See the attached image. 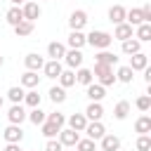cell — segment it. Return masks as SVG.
<instances>
[{
    "instance_id": "d590c367",
    "label": "cell",
    "mask_w": 151,
    "mask_h": 151,
    "mask_svg": "<svg viewBox=\"0 0 151 151\" xmlns=\"http://www.w3.org/2000/svg\"><path fill=\"white\" fill-rule=\"evenodd\" d=\"M40 127H42V134H45L47 139H52V137H57V134H59V130H61L59 125H54V123H50V120H45V123H42Z\"/></svg>"
},
{
    "instance_id": "7c38bea8",
    "label": "cell",
    "mask_w": 151,
    "mask_h": 151,
    "mask_svg": "<svg viewBox=\"0 0 151 151\" xmlns=\"http://www.w3.org/2000/svg\"><path fill=\"white\" fill-rule=\"evenodd\" d=\"M64 71V66H61V61L59 59H50V61H45V66H42V73H45V78H59V73Z\"/></svg>"
},
{
    "instance_id": "277c9868",
    "label": "cell",
    "mask_w": 151,
    "mask_h": 151,
    "mask_svg": "<svg viewBox=\"0 0 151 151\" xmlns=\"http://www.w3.org/2000/svg\"><path fill=\"white\" fill-rule=\"evenodd\" d=\"M21 12H24V19H26V21H33V24H35V19L42 14V9H40V5H38L35 0H26L24 7H21Z\"/></svg>"
},
{
    "instance_id": "e575fe53",
    "label": "cell",
    "mask_w": 151,
    "mask_h": 151,
    "mask_svg": "<svg viewBox=\"0 0 151 151\" xmlns=\"http://www.w3.org/2000/svg\"><path fill=\"white\" fill-rule=\"evenodd\" d=\"M132 78H134V71L130 66H120L116 71V80H120V83H132Z\"/></svg>"
},
{
    "instance_id": "ffe728a7",
    "label": "cell",
    "mask_w": 151,
    "mask_h": 151,
    "mask_svg": "<svg viewBox=\"0 0 151 151\" xmlns=\"http://www.w3.org/2000/svg\"><path fill=\"white\" fill-rule=\"evenodd\" d=\"M68 47L71 50H83L85 47V33L83 31H71L68 33Z\"/></svg>"
},
{
    "instance_id": "603a6c76",
    "label": "cell",
    "mask_w": 151,
    "mask_h": 151,
    "mask_svg": "<svg viewBox=\"0 0 151 151\" xmlns=\"http://www.w3.org/2000/svg\"><path fill=\"white\" fill-rule=\"evenodd\" d=\"M99 142H101V151H118L120 149V139L116 134H104Z\"/></svg>"
},
{
    "instance_id": "d6986e66",
    "label": "cell",
    "mask_w": 151,
    "mask_h": 151,
    "mask_svg": "<svg viewBox=\"0 0 151 151\" xmlns=\"http://www.w3.org/2000/svg\"><path fill=\"white\" fill-rule=\"evenodd\" d=\"M38 85H40V76H38V71H26V73L21 76V87L35 90Z\"/></svg>"
},
{
    "instance_id": "f35d334b",
    "label": "cell",
    "mask_w": 151,
    "mask_h": 151,
    "mask_svg": "<svg viewBox=\"0 0 151 151\" xmlns=\"http://www.w3.org/2000/svg\"><path fill=\"white\" fill-rule=\"evenodd\" d=\"M134 106H137V109H139L142 113H146V111L151 109V97H149V94H142V97H137Z\"/></svg>"
},
{
    "instance_id": "30bf717a",
    "label": "cell",
    "mask_w": 151,
    "mask_h": 151,
    "mask_svg": "<svg viewBox=\"0 0 151 151\" xmlns=\"http://www.w3.org/2000/svg\"><path fill=\"white\" fill-rule=\"evenodd\" d=\"M24 64H26V71H42L45 66V59L38 54V52H31L24 57Z\"/></svg>"
},
{
    "instance_id": "f6af8a7d",
    "label": "cell",
    "mask_w": 151,
    "mask_h": 151,
    "mask_svg": "<svg viewBox=\"0 0 151 151\" xmlns=\"http://www.w3.org/2000/svg\"><path fill=\"white\" fill-rule=\"evenodd\" d=\"M144 80H146V83H149V85H151V68H149V66H146V68H144Z\"/></svg>"
},
{
    "instance_id": "836d02e7",
    "label": "cell",
    "mask_w": 151,
    "mask_h": 151,
    "mask_svg": "<svg viewBox=\"0 0 151 151\" xmlns=\"http://www.w3.org/2000/svg\"><path fill=\"white\" fill-rule=\"evenodd\" d=\"M92 80H94V76H92L90 68H83V66H80V68L76 71V83H80V85H90Z\"/></svg>"
},
{
    "instance_id": "484cf974",
    "label": "cell",
    "mask_w": 151,
    "mask_h": 151,
    "mask_svg": "<svg viewBox=\"0 0 151 151\" xmlns=\"http://www.w3.org/2000/svg\"><path fill=\"white\" fill-rule=\"evenodd\" d=\"M125 21H127L130 26H139V24H144L142 9H139V7H132V9H127V12H125Z\"/></svg>"
},
{
    "instance_id": "d6a6232c",
    "label": "cell",
    "mask_w": 151,
    "mask_h": 151,
    "mask_svg": "<svg viewBox=\"0 0 151 151\" xmlns=\"http://www.w3.org/2000/svg\"><path fill=\"white\" fill-rule=\"evenodd\" d=\"M24 94H26V92H24L21 85H14V87L7 90V99H9L12 104H21V101H24Z\"/></svg>"
},
{
    "instance_id": "d4e9b609",
    "label": "cell",
    "mask_w": 151,
    "mask_h": 151,
    "mask_svg": "<svg viewBox=\"0 0 151 151\" xmlns=\"http://www.w3.org/2000/svg\"><path fill=\"white\" fill-rule=\"evenodd\" d=\"M125 7L123 5H113L111 9H109V21H113V24H123L125 21Z\"/></svg>"
},
{
    "instance_id": "f1b7e54d",
    "label": "cell",
    "mask_w": 151,
    "mask_h": 151,
    "mask_svg": "<svg viewBox=\"0 0 151 151\" xmlns=\"http://www.w3.org/2000/svg\"><path fill=\"white\" fill-rule=\"evenodd\" d=\"M134 132H139V134H149V132H151V118H149L146 113L134 120Z\"/></svg>"
},
{
    "instance_id": "4fadbf2b",
    "label": "cell",
    "mask_w": 151,
    "mask_h": 151,
    "mask_svg": "<svg viewBox=\"0 0 151 151\" xmlns=\"http://www.w3.org/2000/svg\"><path fill=\"white\" fill-rule=\"evenodd\" d=\"M7 120L14 123V125H21V123L26 120V111H24V106H21V104H12V109L7 111Z\"/></svg>"
},
{
    "instance_id": "9a60e30c",
    "label": "cell",
    "mask_w": 151,
    "mask_h": 151,
    "mask_svg": "<svg viewBox=\"0 0 151 151\" xmlns=\"http://www.w3.org/2000/svg\"><path fill=\"white\" fill-rule=\"evenodd\" d=\"M57 137H59L61 146H76V142L80 139V134H78L76 130H71V127H68V130H59V134H57Z\"/></svg>"
},
{
    "instance_id": "1f68e13d",
    "label": "cell",
    "mask_w": 151,
    "mask_h": 151,
    "mask_svg": "<svg viewBox=\"0 0 151 151\" xmlns=\"http://www.w3.org/2000/svg\"><path fill=\"white\" fill-rule=\"evenodd\" d=\"M26 118H28L33 125H42V123H45V118H47V113H45L40 106H35V109H31V111L26 113Z\"/></svg>"
},
{
    "instance_id": "8fae6325",
    "label": "cell",
    "mask_w": 151,
    "mask_h": 151,
    "mask_svg": "<svg viewBox=\"0 0 151 151\" xmlns=\"http://www.w3.org/2000/svg\"><path fill=\"white\" fill-rule=\"evenodd\" d=\"M132 71H144L146 66H149V57L144 54V52H134V54H130V64H127Z\"/></svg>"
},
{
    "instance_id": "5b68a950",
    "label": "cell",
    "mask_w": 151,
    "mask_h": 151,
    "mask_svg": "<svg viewBox=\"0 0 151 151\" xmlns=\"http://www.w3.org/2000/svg\"><path fill=\"white\" fill-rule=\"evenodd\" d=\"M85 24H87V12H85V9H76V12H71V17H68V26H71V31H83Z\"/></svg>"
},
{
    "instance_id": "3957f363",
    "label": "cell",
    "mask_w": 151,
    "mask_h": 151,
    "mask_svg": "<svg viewBox=\"0 0 151 151\" xmlns=\"http://www.w3.org/2000/svg\"><path fill=\"white\" fill-rule=\"evenodd\" d=\"M2 137H5L7 144H19V142L24 139V130H21V125L9 123V125L5 127V132H2Z\"/></svg>"
},
{
    "instance_id": "8992f818",
    "label": "cell",
    "mask_w": 151,
    "mask_h": 151,
    "mask_svg": "<svg viewBox=\"0 0 151 151\" xmlns=\"http://www.w3.org/2000/svg\"><path fill=\"white\" fill-rule=\"evenodd\" d=\"M90 139H101L104 134H106V130H104V125H101V120H87V125H85V130H83Z\"/></svg>"
},
{
    "instance_id": "cb8c5ba5",
    "label": "cell",
    "mask_w": 151,
    "mask_h": 151,
    "mask_svg": "<svg viewBox=\"0 0 151 151\" xmlns=\"http://www.w3.org/2000/svg\"><path fill=\"white\" fill-rule=\"evenodd\" d=\"M12 28H14L17 38H26V35H31V33H33L35 24H33V21H26V19H24V21H19V24H17V26H12Z\"/></svg>"
},
{
    "instance_id": "2e32d148",
    "label": "cell",
    "mask_w": 151,
    "mask_h": 151,
    "mask_svg": "<svg viewBox=\"0 0 151 151\" xmlns=\"http://www.w3.org/2000/svg\"><path fill=\"white\" fill-rule=\"evenodd\" d=\"M5 21H7L9 26H17L19 21H24V12H21V7H19V5H12V7L7 9V14H5Z\"/></svg>"
},
{
    "instance_id": "4dcf8cb0",
    "label": "cell",
    "mask_w": 151,
    "mask_h": 151,
    "mask_svg": "<svg viewBox=\"0 0 151 151\" xmlns=\"http://www.w3.org/2000/svg\"><path fill=\"white\" fill-rule=\"evenodd\" d=\"M50 99H52V104H64L66 101V87H61V85L50 87Z\"/></svg>"
},
{
    "instance_id": "e0dca14e",
    "label": "cell",
    "mask_w": 151,
    "mask_h": 151,
    "mask_svg": "<svg viewBox=\"0 0 151 151\" xmlns=\"http://www.w3.org/2000/svg\"><path fill=\"white\" fill-rule=\"evenodd\" d=\"M64 54H66V45H64V42H57V40H54V42L47 45V57H50V59H59V61H61Z\"/></svg>"
},
{
    "instance_id": "c3c4849f",
    "label": "cell",
    "mask_w": 151,
    "mask_h": 151,
    "mask_svg": "<svg viewBox=\"0 0 151 151\" xmlns=\"http://www.w3.org/2000/svg\"><path fill=\"white\" fill-rule=\"evenodd\" d=\"M0 109H2V97H0Z\"/></svg>"
},
{
    "instance_id": "ba28073f",
    "label": "cell",
    "mask_w": 151,
    "mask_h": 151,
    "mask_svg": "<svg viewBox=\"0 0 151 151\" xmlns=\"http://www.w3.org/2000/svg\"><path fill=\"white\" fill-rule=\"evenodd\" d=\"M83 59H85V57H83V52H80V50H66V54H64L66 66H68V68H73V71L83 66Z\"/></svg>"
},
{
    "instance_id": "ee69618b",
    "label": "cell",
    "mask_w": 151,
    "mask_h": 151,
    "mask_svg": "<svg viewBox=\"0 0 151 151\" xmlns=\"http://www.w3.org/2000/svg\"><path fill=\"white\" fill-rule=\"evenodd\" d=\"M5 151H24V149H21L19 144H7V146H5Z\"/></svg>"
},
{
    "instance_id": "83f0119b",
    "label": "cell",
    "mask_w": 151,
    "mask_h": 151,
    "mask_svg": "<svg viewBox=\"0 0 151 151\" xmlns=\"http://www.w3.org/2000/svg\"><path fill=\"white\" fill-rule=\"evenodd\" d=\"M127 116H130V101L123 99V101H118V104L113 106V118H116V120H125Z\"/></svg>"
},
{
    "instance_id": "ac0fdd59",
    "label": "cell",
    "mask_w": 151,
    "mask_h": 151,
    "mask_svg": "<svg viewBox=\"0 0 151 151\" xmlns=\"http://www.w3.org/2000/svg\"><path fill=\"white\" fill-rule=\"evenodd\" d=\"M94 64H109V66H116V64H118V57H116L113 52H109V50H99V52L94 54Z\"/></svg>"
},
{
    "instance_id": "b9f144b4",
    "label": "cell",
    "mask_w": 151,
    "mask_h": 151,
    "mask_svg": "<svg viewBox=\"0 0 151 151\" xmlns=\"http://www.w3.org/2000/svg\"><path fill=\"white\" fill-rule=\"evenodd\" d=\"M61 149H64V146H61V142H57L54 137L45 142V151H61Z\"/></svg>"
},
{
    "instance_id": "bcb514c9",
    "label": "cell",
    "mask_w": 151,
    "mask_h": 151,
    "mask_svg": "<svg viewBox=\"0 0 151 151\" xmlns=\"http://www.w3.org/2000/svg\"><path fill=\"white\" fill-rule=\"evenodd\" d=\"M9 2H12V5H24L26 0H9Z\"/></svg>"
},
{
    "instance_id": "7a4b0ae2",
    "label": "cell",
    "mask_w": 151,
    "mask_h": 151,
    "mask_svg": "<svg viewBox=\"0 0 151 151\" xmlns=\"http://www.w3.org/2000/svg\"><path fill=\"white\" fill-rule=\"evenodd\" d=\"M92 76H94V78H97V83H99V85H104V87H109V85H113V83H116L113 66H109V64H94Z\"/></svg>"
},
{
    "instance_id": "9c48e42d",
    "label": "cell",
    "mask_w": 151,
    "mask_h": 151,
    "mask_svg": "<svg viewBox=\"0 0 151 151\" xmlns=\"http://www.w3.org/2000/svg\"><path fill=\"white\" fill-rule=\"evenodd\" d=\"M132 31H134V26H130L127 21L116 24V28H113V40H120V42H123V40H127V38H132V35H134Z\"/></svg>"
},
{
    "instance_id": "60d3db41",
    "label": "cell",
    "mask_w": 151,
    "mask_h": 151,
    "mask_svg": "<svg viewBox=\"0 0 151 151\" xmlns=\"http://www.w3.org/2000/svg\"><path fill=\"white\" fill-rule=\"evenodd\" d=\"M45 120H50V123H54V125H59V127H64V123H66L64 113H59V111H54V113H47V118H45Z\"/></svg>"
},
{
    "instance_id": "ab89813d",
    "label": "cell",
    "mask_w": 151,
    "mask_h": 151,
    "mask_svg": "<svg viewBox=\"0 0 151 151\" xmlns=\"http://www.w3.org/2000/svg\"><path fill=\"white\" fill-rule=\"evenodd\" d=\"M134 146H137V151H149L151 149V137L149 134H139L137 142H134Z\"/></svg>"
},
{
    "instance_id": "8d00e7d4",
    "label": "cell",
    "mask_w": 151,
    "mask_h": 151,
    "mask_svg": "<svg viewBox=\"0 0 151 151\" xmlns=\"http://www.w3.org/2000/svg\"><path fill=\"white\" fill-rule=\"evenodd\" d=\"M76 149L78 151H97V144H94V139L85 137V139H78L76 142Z\"/></svg>"
},
{
    "instance_id": "5bb4252c",
    "label": "cell",
    "mask_w": 151,
    "mask_h": 151,
    "mask_svg": "<svg viewBox=\"0 0 151 151\" xmlns=\"http://www.w3.org/2000/svg\"><path fill=\"white\" fill-rule=\"evenodd\" d=\"M101 116H104L101 101H90L87 109H85V118H87V120H101Z\"/></svg>"
},
{
    "instance_id": "74e56055",
    "label": "cell",
    "mask_w": 151,
    "mask_h": 151,
    "mask_svg": "<svg viewBox=\"0 0 151 151\" xmlns=\"http://www.w3.org/2000/svg\"><path fill=\"white\" fill-rule=\"evenodd\" d=\"M24 101H26V106L35 109V106H40V94H38L35 90H31V92H26V94H24Z\"/></svg>"
},
{
    "instance_id": "44dd1931",
    "label": "cell",
    "mask_w": 151,
    "mask_h": 151,
    "mask_svg": "<svg viewBox=\"0 0 151 151\" xmlns=\"http://www.w3.org/2000/svg\"><path fill=\"white\" fill-rule=\"evenodd\" d=\"M120 50H123V54H134V52H142V42L132 35V38H127V40H123V45H120Z\"/></svg>"
},
{
    "instance_id": "6da1fadb",
    "label": "cell",
    "mask_w": 151,
    "mask_h": 151,
    "mask_svg": "<svg viewBox=\"0 0 151 151\" xmlns=\"http://www.w3.org/2000/svg\"><path fill=\"white\" fill-rule=\"evenodd\" d=\"M113 42V35L106 31H90L85 35V45H92L94 50H109Z\"/></svg>"
},
{
    "instance_id": "7402d4cb",
    "label": "cell",
    "mask_w": 151,
    "mask_h": 151,
    "mask_svg": "<svg viewBox=\"0 0 151 151\" xmlns=\"http://www.w3.org/2000/svg\"><path fill=\"white\" fill-rule=\"evenodd\" d=\"M85 125H87L85 113H73V116H68V127H71V130L83 132V130H85Z\"/></svg>"
},
{
    "instance_id": "7dc6e473",
    "label": "cell",
    "mask_w": 151,
    "mask_h": 151,
    "mask_svg": "<svg viewBox=\"0 0 151 151\" xmlns=\"http://www.w3.org/2000/svg\"><path fill=\"white\" fill-rule=\"evenodd\" d=\"M2 64H5V59H2V54H0V66H2Z\"/></svg>"
},
{
    "instance_id": "f546056e",
    "label": "cell",
    "mask_w": 151,
    "mask_h": 151,
    "mask_svg": "<svg viewBox=\"0 0 151 151\" xmlns=\"http://www.w3.org/2000/svg\"><path fill=\"white\" fill-rule=\"evenodd\" d=\"M57 80H59L61 87H71V85H76V71H73V68H66V71L59 73Z\"/></svg>"
},
{
    "instance_id": "52a82bcc",
    "label": "cell",
    "mask_w": 151,
    "mask_h": 151,
    "mask_svg": "<svg viewBox=\"0 0 151 151\" xmlns=\"http://www.w3.org/2000/svg\"><path fill=\"white\" fill-rule=\"evenodd\" d=\"M85 94H87L90 101H101L106 97V87L99 85V83H90V85H85Z\"/></svg>"
},
{
    "instance_id": "4316f807",
    "label": "cell",
    "mask_w": 151,
    "mask_h": 151,
    "mask_svg": "<svg viewBox=\"0 0 151 151\" xmlns=\"http://www.w3.org/2000/svg\"><path fill=\"white\" fill-rule=\"evenodd\" d=\"M137 31H134V38L139 40V42H149L151 40V24H139V26H134Z\"/></svg>"
},
{
    "instance_id": "7bdbcfd3",
    "label": "cell",
    "mask_w": 151,
    "mask_h": 151,
    "mask_svg": "<svg viewBox=\"0 0 151 151\" xmlns=\"http://www.w3.org/2000/svg\"><path fill=\"white\" fill-rule=\"evenodd\" d=\"M142 9V17H144V21L146 24H151V2H146L144 7H139Z\"/></svg>"
}]
</instances>
